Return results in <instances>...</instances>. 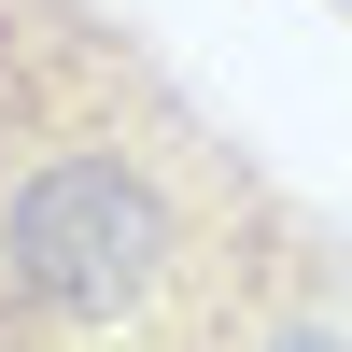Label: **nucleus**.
<instances>
[{"label": "nucleus", "instance_id": "f257e3e1", "mask_svg": "<svg viewBox=\"0 0 352 352\" xmlns=\"http://www.w3.org/2000/svg\"><path fill=\"white\" fill-rule=\"evenodd\" d=\"M0 338H352V240L113 0H0Z\"/></svg>", "mask_w": 352, "mask_h": 352}]
</instances>
